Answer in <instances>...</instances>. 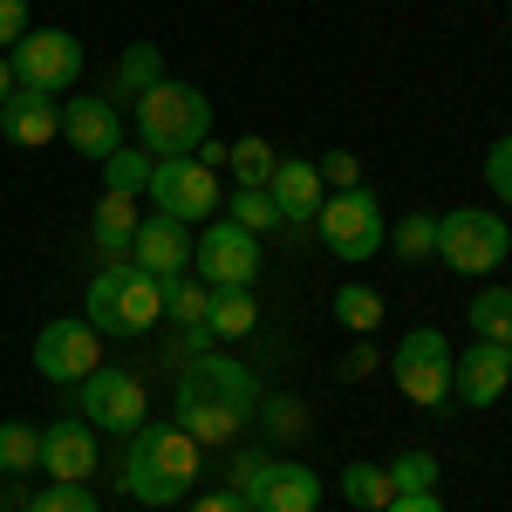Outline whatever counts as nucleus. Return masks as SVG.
<instances>
[{
	"label": "nucleus",
	"mask_w": 512,
	"mask_h": 512,
	"mask_svg": "<svg viewBox=\"0 0 512 512\" xmlns=\"http://www.w3.org/2000/svg\"><path fill=\"white\" fill-rule=\"evenodd\" d=\"M7 62H14V89H28V96H62V89H76L82 76V41L69 28H28V35L7 48Z\"/></svg>",
	"instance_id": "7"
},
{
	"label": "nucleus",
	"mask_w": 512,
	"mask_h": 512,
	"mask_svg": "<svg viewBox=\"0 0 512 512\" xmlns=\"http://www.w3.org/2000/svg\"><path fill=\"white\" fill-rule=\"evenodd\" d=\"M335 492L349 499L355 512H383L396 499L390 485V465H369V458H355V465H342V478H335Z\"/></svg>",
	"instance_id": "23"
},
{
	"label": "nucleus",
	"mask_w": 512,
	"mask_h": 512,
	"mask_svg": "<svg viewBox=\"0 0 512 512\" xmlns=\"http://www.w3.org/2000/svg\"><path fill=\"white\" fill-rule=\"evenodd\" d=\"M437 458L431 451H403V458H390V485H396V499H417V492H437Z\"/></svg>",
	"instance_id": "32"
},
{
	"label": "nucleus",
	"mask_w": 512,
	"mask_h": 512,
	"mask_svg": "<svg viewBox=\"0 0 512 512\" xmlns=\"http://www.w3.org/2000/svg\"><path fill=\"white\" fill-rule=\"evenodd\" d=\"M198 458H205V444L192 431L137 424L130 451H123V492L137 506H178V499H192V485H198Z\"/></svg>",
	"instance_id": "2"
},
{
	"label": "nucleus",
	"mask_w": 512,
	"mask_h": 512,
	"mask_svg": "<svg viewBox=\"0 0 512 512\" xmlns=\"http://www.w3.org/2000/svg\"><path fill=\"white\" fill-rule=\"evenodd\" d=\"M260 410H267V424H274L280 437H294V431H301V403H294V396H274V403L260 396Z\"/></svg>",
	"instance_id": "38"
},
{
	"label": "nucleus",
	"mask_w": 512,
	"mask_h": 512,
	"mask_svg": "<svg viewBox=\"0 0 512 512\" xmlns=\"http://www.w3.org/2000/svg\"><path fill=\"white\" fill-rule=\"evenodd\" d=\"M28 28H35V21H28V0H0V55L28 35Z\"/></svg>",
	"instance_id": "36"
},
{
	"label": "nucleus",
	"mask_w": 512,
	"mask_h": 512,
	"mask_svg": "<svg viewBox=\"0 0 512 512\" xmlns=\"http://www.w3.org/2000/svg\"><path fill=\"white\" fill-rule=\"evenodd\" d=\"M315 171H321V185H328V192H355V185H362V164H355V151H328Z\"/></svg>",
	"instance_id": "35"
},
{
	"label": "nucleus",
	"mask_w": 512,
	"mask_h": 512,
	"mask_svg": "<svg viewBox=\"0 0 512 512\" xmlns=\"http://www.w3.org/2000/svg\"><path fill=\"white\" fill-rule=\"evenodd\" d=\"M35 465H41V424L7 417L0 424V478H35Z\"/></svg>",
	"instance_id": "24"
},
{
	"label": "nucleus",
	"mask_w": 512,
	"mask_h": 512,
	"mask_svg": "<svg viewBox=\"0 0 512 512\" xmlns=\"http://www.w3.org/2000/svg\"><path fill=\"white\" fill-rule=\"evenodd\" d=\"M144 185H151V151H144V144H137V151L117 144V151L103 158V192H137L144 198Z\"/></svg>",
	"instance_id": "30"
},
{
	"label": "nucleus",
	"mask_w": 512,
	"mask_h": 512,
	"mask_svg": "<svg viewBox=\"0 0 512 512\" xmlns=\"http://www.w3.org/2000/svg\"><path fill=\"white\" fill-rule=\"evenodd\" d=\"M369 369H383V355L369 349V342H355V349L342 355V362H335V376H342V383H362V376H369Z\"/></svg>",
	"instance_id": "37"
},
{
	"label": "nucleus",
	"mask_w": 512,
	"mask_h": 512,
	"mask_svg": "<svg viewBox=\"0 0 512 512\" xmlns=\"http://www.w3.org/2000/svg\"><path fill=\"white\" fill-rule=\"evenodd\" d=\"M205 308H212V287L205 280H164V321H178V328H205Z\"/></svg>",
	"instance_id": "29"
},
{
	"label": "nucleus",
	"mask_w": 512,
	"mask_h": 512,
	"mask_svg": "<svg viewBox=\"0 0 512 512\" xmlns=\"http://www.w3.org/2000/svg\"><path fill=\"white\" fill-rule=\"evenodd\" d=\"M315 233L335 260H376V253H383V198L369 192V185L328 192L321 212H315Z\"/></svg>",
	"instance_id": "6"
},
{
	"label": "nucleus",
	"mask_w": 512,
	"mask_h": 512,
	"mask_svg": "<svg viewBox=\"0 0 512 512\" xmlns=\"http://www.w3.org/2000/svg\"><path fill=\"white\" fill-rule=\"evenodd\" d=\"M130 117H137V144L151 158H192L198 144L212 137V103L178 76H164L151 96H137Z\"/></svg>",
	"instance_id": "4"
},
{
	"label": "nucleus",
	"mask_w": 512,
	"mask_h": 512,
	"mask_svg": "<svg viewBox=\"0 0 512 512\" xmlns=\"http://www.w3.org/2000/svg\"><path fill=\"white\" fill-rule=\"evenodd\" d=\"M390 253L403 260V267L437 260V219H431V212H403V219L390 226Z\"/></svg>",
	"instance_id": "26"
},
{
	"label": "nucleus",
	"mask_w": 512,
	"mask_h": 512,
	"mask_svg": "<svg viewBox=\"0 0 512 512\" xmlns=\"http://www.w3.org/2000/svg\"><path fill=\"white\" fill-rule=\"evenodd\" d=\"M137 192H103L96 198V219H89V239H96V253L103 260H123L130 253V239H137Z\"/></svg>",
	"instance_id": "20"
},
{
	"label": "nucleus",
	"mask_w": 512,
	"mask_h": 512,
	"mask_svg": "<svg viewBox=\"0 0 512 512\" xmlns=\"http://www.w3.org/2000/svg\"><path fill=\"white\" fill-rule=\"evenodd\" d=\"M192 274L205 287H253L260 280V233H246V226H233L219 212L192 246Z\"/></svg>",
	"instance_id": "12"
},
{
	"label": "nucleus",
	"mask_w": 512,
	"mask_h": 512,
	"mask_svg": "<svg viewBox=\"0 0 512 512\" xmlns=\"http://www.w3.org/2000/svg\"><path fill=\"white\" fill-rule=\"evenodd\" d=\"M335 321L355 328V335H376V328H383V294H376V287H362V280L335 287Z\"/></svg>",
	"instance_id": "27"
},
{
	"label": "nucleus",
	"mask_w": 512,
	"mask_h": 512,
	"mask_svg": "<svg viewBox=\"0 0 512 512\" xmlns=\"http://www.w3.org/2000/svg\"><path fill=\"white\" fill-rule=\"evenodd\" d=\"M164 82V55H158V41H130V48H123L117 55V76H110V89H103V96H110V103H137V96H151V89H158Z\"/></svg>",
	"instance_id": "21"
},
{
	"label": "nucleus",
	"mask_w": 512,
	"mask_h": 512,
	"mask_svg": "<svg viewBox=\"0 0 512 512\" xmlns=\"http://www.w3.org/2000/svg\"><path fill=\"white\" fill-rule=\"evenodd\" d=\"M465 321H472L478 342H506L512 349V287H478L472 308H465Z\"/></svg>",
	"instance_id": "25"
},
{
	"label": "nucleus",
	"mask_w": 512,
	"mask_h": 512,
	"mask_svg": "<svg viewBox=\"0 0 512 512\" xmlns=\"http://www.w3.org/2000/svg\"><path fill=\"white\" fill-rule=\"evenodd\" d=\"M96 424H82V417H62V424H41V465L35 472L48 485H89L96 478Z\"/></svg>",
	"instance_id": "14"
},
{
	"label": "nucleus",
	"mask_w": 512,
	"mask_h": 512,
	"mask_svg": "<svg viewBox=\"0 0 512 512\" xmlns=\"http://www.w3.org/2000/svg\"><path fill=\"white\" fill-rule=\"evenodd\" d=\"M485 185L499 205H512V137H492V151H485Z\"/></svg>",
	"instance_id": "34"
},
{
	"label": "nucleus",
	"mask_w": 512,
	"mask_h": 512,
	"mask_svg": "<svg viewBox=\"0 0 512 512\" xmlns=\"http://www.w3.org/2000/svg\"><path fill=\"white\" fill-rule=\"evenodd\" d=\"M62 137H69V151H82V158H110L123 144V117L110 96H69L62 103Z\"/></svg>",
	"instance_id": "17"
},
{
	"label": "nucleus",
	"mask_w": 512,
	"mask_h": 512,
	"mask_svg": "<svg viewBox=\"0 0 512 512\" xmlns=\"http://www.w3.org/2000/svg\"><path fill=\"white\" fill-rule=\"evenodd\" d=\"M28 512H103V506L89 485H41V492H28Z\"/></svg>",
	"instance_id": "33"
},
{
	"label": "nucleus",
	"mask_w": 512,
	"mask_h": 512,
	"mask_svg": "<svg viewBox=\"0 0 512 512\" xmlns=\"http://www.w3.org/2000/svg\"><path fill=\"white\" fill-rule=\"evenodd\" d=\"M260 417V376L233 362V355L205 349L192 355L185 369H178V390H171V424L178 431H192L198 444H233L246 424Z\"/></svg>",
	"instance_id": "1"
},
{
	"label": "nucleus",
	"mask_w": 512,
	"mask_h": 512,
	"mask_svg": "<svg viewBox=\"0 0 512 512\" xmlns=\"http://www.w3.org/2000/svg\"><path fill=\"white\" fill-rule=\"evenodd\" d=\"M253 328H260V301H253V287H212L205 335H212V342H239V335H253Z\"/></svg>",
	"instance_id": "22"
},
{
	"label": "nucleus",
	"mask_w": 512,
	"mask_h": 512,
	"mask_svg": "<svg viewBox=\"0 0 512 512\" xmlns=\"http://www.w3.org/2000/svg\"><path fill=\"white\" fill-rule=\"evenodd\" d=\"M383 512H444V499L437 492H417V499H390Z\"/></svg>",
	"instance_id": "40"
},
{
	"label": "nucleus",
	"mask_w": 512,
	"mask_h": 512,
	"mask_svg": "<svg viewBox=\"0 0 512 512\" xmlns=\"http://www.w3.org/2000/svg\"><path fill=\"white\" fill-rule=\"evenodd\" d=\"M226 164H233V185H274V144L267 137H239V144H226Z\"/></svg>",
	"instance_id": "28"
},
{
	"label": "nucleus",
	"mask_w": 512,
	"mask_h": 512,
	"mask_svg": "<svg viewBox=\"0 0 512 512\" xmlns=\"http://www.w3.org/2000/svg\"><path fill=\"white\" fill-rule=\"evenodd\" d=\"M451 369H458V355H451V342H444L437 328H410L390 355L396 390L410 396L417 410H444V403H451Z\"/></svg>",
	"instance_id": "9"
},
{
	"label": "nucleus",
	"mask_w": 512,
	"mask_h": 512,
	"mask_svg": "<svg viewBox=\"0 0 512 512\" xmlns=\"http://www.w3.org/2000/svg\"><path fill=\"white\" fill-rule=\"evenodd\" d=\"M89 369H103V335L82 315H55L35 335V376L41 383H82Z\"/></svg>",
	"instance_id": "13"
},
{
	"label": "nucleus",
	"mask_w": 512,
	"mask_h": 512,
	"mask_svg": "<svg viewBox=\"0 0 512 512\" xmlns=\"http://www.w3.org/2000/svg\"><path fill=\"white\" fill-rule=\"evenodd\" d=\"M233 485L253 499V512H315L321 506V472L301 458H239Z\"/></svg>",
	"instance_id": "10"
},
{
	"label": "nucleus",
	"mask_w": 512,
	"mask_h": 512,
	"mask_svg": "<svg viewBox=\"0 0 512 512\" xmlns=\"http://www.w3.org/2000/svg\"><path fill=\"white\" fill-rule=\"evenodd\" d=\"M192 512H253V499H246L239 485H226V492H205V499H198Z\"/></svg>",
	"instance_id": "39"
},
{
	"label": "nucleus",
	"mask_w": 512,
	"mask_h": 512,
	"mask_svg": "<svg viewBox=\"0 0 512 512\" xmlns=\"http://www.w3.org/2000/svg\"><path fill=\"white\" fill-rule=\"evenodd\" d=\"M506 390H512V349L506 342H472V349L458 355V369H451V396L458 403L492 410Z\"/></svg>",
	"instance_id": "16"
},
{
	"label": "nucleus",
	"mask_w": 512,
	"mask_h": 512,
	"mask_svg": "<svg viewBox=\"0 0 512 512\" xmlns=\"http://www.w3.org/2000/svg\"><path fill=\"white\" fill-rule=\"evenodd\" d=\"M82 321L110 342H137L164 321V280H151L137 260H110L82 294Z\"/></svg>",
	"instance_id": "3"
},
{
	"label": "nucleus",
	"mask_w": 512,
	"mask_h": 512,
	"mask_svg": "<svg viewBox=\"0 0 512 512\" xmlns=\"http://www.w3.org/2000/svg\"><path fill=\"white\" fill-rule=\"evenodd\" d=\"M144 198L158 205L164 219H185V226L212 219V212L226 205L212 164H198V158H151V185H144Z\"/></svg>",
	"instance_id": "11"
},
{
	"label": "nucleus",
	"mask_w": 512,
	"mask_h": 512,
	"mask_svg": "<svg viewBox=\"0 0 512 512\" xmlns=\"http://www.w3.org/2000/svg\"><path fill=\"white\" fill-rule=\"evenodd\" d=\"M7 96H14V62L0 55V103H7Z\"/></svg>",
	"instance_id": "42"
},
{
	"label": "nucleus",
	"mask_w": 512,
	"mask_h": 512,
	"mask_svg": "<svg viewBox=\"0 0 512 512\" xmlns=\"http://www.w3.org/2000/svg\"><path fill=\"white\" fill-rule=\"evenodd\" d=\"M267 192H274V205H280V219H287V226H308V219L321 212V198H328V185H321L315 158H280Z\"/></svg>",
	"instance_id": "19"
},
{
	"label": "nucleus",
	"mask_w": 512,
	"mask_h": 512,
	"mask_svg": "<svg viewBox=\"0 0 512 512\" xmlns=\"http://www.w3.org/2000/svg\"><path fill=\"white\" fill-rule=\"evenodd\" d=\"M192 226L185 219H164V212H151L144 226H137V239H130V260L144 267L151 280H178V274H192Z\"/></svg>",
	"instance_id": "15"
},
{
	"label": "nucleus",
	"mask_w": 512,
	"mask_h": 512,
	"mask_svg": "<svg viewBox=\"0 0 512 512\" xmlns=\"http://www.w3.org/2000/svg\"><path fill=\"white\" fill-rule=\"evenodd\" d=\"M0 512H28V492H21V485H14V478H7V485H0Z\"/></svg>",
	"instance_id": "41"
},
{
	"label": "nucleus",
	"mask_w": 512,
	"mask_h": 512,
	"mask_svg": "<svg viewBox=\"0 0 512 512\" xmlns=\"http://www.w3.org/2000/svg\"><path fill=\"white\" fill-rule=\"evenodd\" d=\"M55 130H62V110H55V96H28V89H14V96L0 103V137H7V144H21V151H41V144H55Z\"/></svg>",
	"instance_id": "18"
},
{
	"label": "nucleus",
	"mask_w": 512,
	"mask_h": 512,
	"mask_svg": "<svg viewBox=\"0 0 512 512\" xmlns=\"http://www.w3.org/2000/svg\"><path fill=\"white\" fill-rule=\"evenodd\" d=\"M226 219H233V226H246V233H267V226H280V205H274V192H260V185H233Z\"/></svg>",
	"instance_id": "31"
},
{
	"label": "nucleus",
	"mask_w": 512,
	"mask_h": 512,
	"mask_svg": "<svg viewBox=\"0 0 512 512\" xmlns=\"http://www.w3.org/2000/svg\"><path fill=\"white\" fill-rule=\"evenodd\" d=\"M76 410H82V424L130 437L137 424H151V390H144L137 369H89L76 383Z\"/></svg>",
	"instance_id": "8"
},
{
	"label": "nucleus",
	"mask_w": 512,
	"mask_h": 512,
	"mask_svg": "<svg viewBox=\"0 0 512 512\" xmlns=\"http://www.w3.org/2000/svg\"><path fill=\"white\" fill-rule=\"evenodd\" d=\"M437 260H444L451 274L492 280L512 260V226L499 212H485V205H451V212L437 219Z\"/></svg>",
	"instance_id": "5"
}]
</instances>
